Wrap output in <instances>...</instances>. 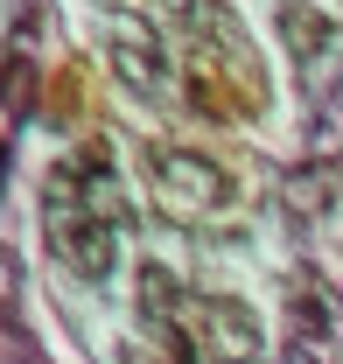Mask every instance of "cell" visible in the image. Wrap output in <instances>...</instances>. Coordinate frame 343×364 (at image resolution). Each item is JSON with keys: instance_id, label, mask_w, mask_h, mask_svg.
<instances>
[{"instance_id": "obj_1", "label": "cell", "mask_w": 343, "mask_h": 364, "mask_svg": "<svg viewBox=\"0 0 343 364\" xmlns=\"http://www.w3.org/2000/svg\"><path fill=\"white\" fill-rule=\"evenodd\" d=\"M120 225H127V210L112 196V147L85 140L43 176V238L70 273L98 280L120 252Z\"/></svg>"}, {"instance_id": "obj_2", "label": "cell", "mask_w": 343, "mask_h": 364, "mask_svg": "<svg viewBox=\"0 0 343 364\" xmlns=\"http://www.w3.org/2000/svg\"><path fill=\"white\" fill-rule=\"evenodd\" d=\"M189 105L204 119H253L266 105V77H259L253 36L238 28V14L224 0H204L189 21Z\"/></svg>"}, {"instance_id": "obj_3", "label": "cell", "mask_w": 343, "mask_h": 364, "mask_svg": "<svg viewBox=\"0 0 343 364\" xmlns=\"http://www.w3.org/2000/svg\"><path fill=\"white\" fill-rule=\"evenodd\" d=\"M147 182H154V203L169 218H211V210H231L238 203V182L224 161L211 154H189V147H147Z\"/></svg>"}, {"instance_id": "obj_4", "label": "cell", "mask_w": 343, "mask_h": 364, "mask_svg": "<svg viewBox=\"0 0 343 364\" xmlns=\"http://www.w3.org/2000/svg\"><path fill=\"white\" fill-rule=\"evenodd\" d=\"M189 336H196V350H211L217 364H246L259 350V316L246 301H231V294H204V301L189 309Z\"/></svg>"}, {"instance_id": "obj_5", "label": "cell", "mask_w": 343, "mask_h": 364, "mask_svg": "<svg viewBox=\"0 0 343 364\" xmlns=\"http://www.w3.org/2000/svg\"><path fill=\"white\" fill-rule=\"evenodd\" d=\"M112 70H120V85H127V91H154L169 63H162V43H154V36L120 28V36H112Z\"/></svg>"}, {"instance_id": "obj_6", "label": "cell", "mask_w": 343, "mask_h": 364, "mask_svg": "<svg viewBox=\"0 0 343 364\" xmlns=\"http://www.w3.org/2000/svg\"><path fill=\"white\" fill-rule=\"evenodd\" d=\"M280 36H287V49H295L301 63H315V56H322V49L337 43V21H329V14H322V7H280Z\"/></svg>"}, {"instance_id": "obj_7", "label": "cell", "mask_w": 343, "mask_h": 364, "mask_svg": "<svg viewBox=\"0 0 343 364\" xmlns=\"http://www.w3.org/2000/svg\"><path fill=\"white\" fill-rule=\"evenodd\" d=\"M175 301H182L175 273L169 267H140V316L147 322H175Z\"/></svg>"}, {"instance_id": "obj_8", "label": "cell", "mask_w": 343, "mask_h": 364, "mask_svg": "<svg viewBox=\"0 0 343 364\" xmlns=\"http://www.w3.org/2000/svg\"><path fill=\"white\" fill-rule=\"evenodd\" d=\"M196 7H204V0H154V14L175 21V28H189V21H196Z\"/></svg>"}, {"instance_id": "obj_9", "label": "cell", "mask_w": 343, "mask_h": 364, "mask_svg": "<svg viewBox=\"0 0 343 364\" xmlns=\"http://www.w3.org/2000/svg\"><path fill=\"white\" fill-rule=\"evenodd\" d=\"M56 112H63V119H78V70H63V77H56Z\"/></svg>"}]
</instances>
